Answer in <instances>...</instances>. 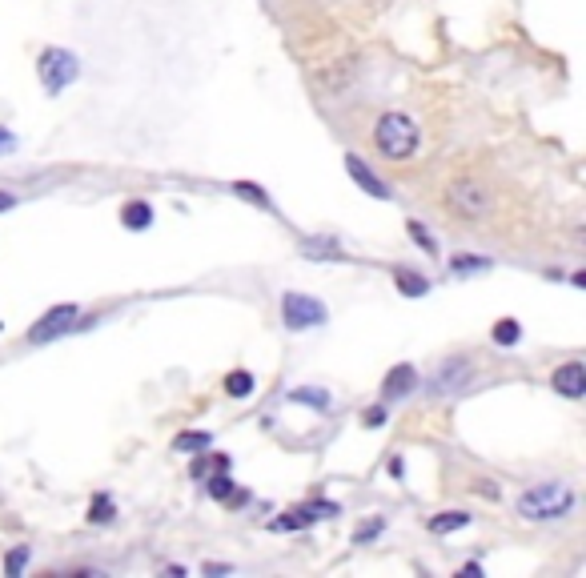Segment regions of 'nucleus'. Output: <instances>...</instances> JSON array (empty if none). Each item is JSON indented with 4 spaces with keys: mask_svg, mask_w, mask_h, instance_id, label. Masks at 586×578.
Wrapping results in <instances>:
<instances>
[{
    "mask_svg": "<svg viewBox=\"0 0 586 578\" xmlns=\"http://www.w3.org/2000/svg\"><path fill=\"white\" fill-rule=\"evenodd\" d=\"M394 281L402 285V294H406V298H422L426 289H430V281H426L422 273H414V269H394Z\"/></svg>",
    "mask_w": 586,
    "mask_h": 578,
    "instance_id": "9b49d317",
    "label": "nucleus"
},
{
    "mask_svg": "<svg viewBox=\"0 0 586 578\" xmlns=\"http://www.w3.org/2000/svg\"><path fill=\"white\" fill-rule=\"evenodd\" d=\"M574 506V490L562 486V482H542L534 490H526L518 498V514L530 518V522H546V518H558Z\"/></svg>",
    "mask_w": 586,
    "mask_h": 578,
    "instance_id": "f03ea898",
    "label": "nucleus"
},
{
    "mask_svg": "<svg viewBox=\"0 0 586 578\" xmlns=\"http://www.w3.org/2000/svg\"><path fill=\"white\" fill-rule=\"evenodd\" d=\"M378 530H382V526H378V522H370V526H362V530H358V534H354V538H358V542H366V538H374V534H378Z\"/></svg>",
    "mask_w": 586,
    "mask_h": 578,
    "instance_id": "b1692460",
    "label": "nucleus"
},
{
    "mask_svg": "<svg viewBox=\"0 0 586 578\" xmlns=\"http://www.w3.org/2000/svg\"><path fill=\"white\" fill-rule=\"evenodd\" d=\"M382 422H386V410H382V406H374V410H366V426H370V430H378Z\"/></svg>",
    "mask_w": 586,
    "mask_h": 578,
    "instance_id": "4be33fe9",
    "label": "nucleus"
},
{
    "mask_svg": "<svg viewBox=\"0 0 586 578\" xmlns=\"http://www.w3.org/2000/svg\"><path fill=\"white\" fill-rule=\"evenodd\" d=\"M121 225H125V229H137V233L149 229V225H153V205H149V201H129V205L121 209Z\"/></svg>",
    "mask_w": 586,
    "mask_h": 578,
    "instance_id": "9d476101",
    "label": "nucleus"
},
{
    "mask_svg": "<svg viewBox=\"0 0 586 578\" xmlns=\"http://www.w3.org/2000/svg\"><path fill=\"white\" fill-rule=\"evenodd\" d=\"M229 490H233V478H225V474H217V478L209 482V494H213V498H229Z\"/></svg>",
    "mask_w": 586,
    "mask_h": 578,
    "instance_id": "412c9836",
    "label": "nucleus"
},
{
    "mask_svg": "<svg viewBox=\"0 0 586 578\" xmlns=\"http://www.w3.org/2000/svg\"><path fill=\"white\" fill-rule=\"evenodd\" d=\"M550 386H554L562 398H582V394H586V366H582V362L558 366L554 378H550Z\"/></svg>",
    "mask_w": 586,
    "mask_h": 578,
    "instance_id": "0eeeda50",
    "label": "nucleus"
},
{
    "mask_svg": "<svg viewBox=\"0 0 586 578\" xmlns=\"http://www.w3.org/2000/svg\"><path fill=\"white\" fill-rule=\"evenodd\" d=\"M374 141H378L382 157L406 161V157H414V149H418V125H414L406 113H386V117H378V125H374Z\"/></svg>",
    "mask_w": 586,
    "mask_h": 578,
    "instance_id": "f257e3e1",
    "label": "nucleus"
},
{
    "mask_svg": "<svg viewBox=\"0 0 586 578\" xmlns=\"http://www.w3.org/2000/svg\"><path fill=\"white\" fill-rule=\"evenodd\" d=\"M418 386V370L414 366H394L386 374V398H406Z\"/></svg>",
    "mask_w": 586,
    "mask_h": 578,
    "instance_id": "1a4fd4ad",
    "label": "nucleus"
},
{
    "mask_svg": "<svg viewBox=\"0 0 586 578\" xmlns=\"http://www.w3.org/2000/svg\"><path fill=\"white\" fill-rule=\"evenodd\" d=\"M113 518V498H97L89 510V522H109Z\"/></svg>",
    "mask_w": 586,
    "mask_h": 578,
    "instance_id": "6ab92c4d",
    "label": "nucleus"
},
{
    "mask_svg": "<svg viewBox=\"0 0 586 578\" xmlns=\"http://www.w3.org/2000/svg\"><path fill=\"white\" fill-rule=\"evenodd\" d=\"M37 73H41L45 89L57 97L65 85H73V81H77V73H81V61H77L69 49H45V53L37 57Z\"/></svg>",
    "mask_w": 586,
    "mask_h": 578,
    "instance_id": "7ed1b4c3",
    "label": "nucleus"
},
{
    "mask_svg": "<svg viewBox=\"0 0 586 578\" xmlns=\"http://www.w3.org/2000/svg\"><path fill=\"white\" fill-rule=\"evenodd\" d=\"M5 149H13V133H9V129H0V153H5Z\"/></svg>",
    "mask_w": 586,
    "mask_h": 578,
    "instance_id": "a878e982",
    "label": "nucleus"
},
{
    "mask_svg": "<svg viewBox=\"0 0 586 578\" xmlns=\"http://www.w3.org/2000/svg\"><path fill=\"white\" fill-rule=\"evenodd\" d=\"M173 450H181V454H205L209 450V434L205 430H185V434L173 438Z\"/></svg>",
    "mask_w": 586,
    "mask_h": 578,
    "instance_id": "f8f14e48",
    "label": "nucleus"
},
{
    "mask_svg": "<svg viewBox=\"0 0 586 578\" xmlns=\"http://www.w3.org/2000/svg\"><path fill=\"white\" fill-rule=\"evenodd\" d=\"M450 209L458 213V217H486L490 213V189L482 185V181H458V185H450Z\"/></svg>",
    "mask_w": 586,
    "mask_h": 578,
    "instance_id": "39448f33",
    "label": "nucleus"
},
{
    "mask_svg": "<svg viewBox=\"0 0 586 578\" xmlns=\"http://www.w3.org/2000/svg\"><path fill=\"white\" fill-rule=\"evenodd\" d=\"M225 394H229V398H249V394H253V374H249V370H233V374L225 378Z\"/></svg>",
    "mask_w": 586,
    "mask_h": 578,
    "instance_id": "4468645a",
    "label": "nucleus"
},
{
    "mask_svg": "<svg viewBox=\"0 0 586 578\" xmlns=\"http://www.w3.org/2000/svg\"><path fill=\"white\" fill-rule=\"evenodd\" d=\"M77 318H81V310L77 306H53L33 330H29V342H53V338H61V334H69L73 326H77Z\"/></svg>",
    "mask_w": 586,
    "mask_h": 578,
    "instance_id": "423d86ee",
    "label": "nucleus"
},
{
    "mask_svg": "<svg viewBox=\"0 0 586 578\" xmlns=\"http://www.w3.org/2000/svg\"><path fill=\"white\" fill-rule=\"evenodd\" d=\"M406 225H410V237H414V241H418L426 253H434V249H438V245H434V237L422 229V221H406Z\"/></svg>",
    "mask_w": 586,
    "mask_h": 578,
    "instance_id": "a211bd4d",
    "label": "nucleus"
},
{
    "mask_svg": "<svg viewBox=\"0 0 586 578\" xmlns=\"http://www.w3.org/2000/svg\"><path fill=\"white\" fill-rule=\"evenodd\" d=\"M450 269H454V273H482V269H490V257H478V253H458V257L450 261Z\"/></svg>",
    "mask_w": 586,
    "mask_h": 578,
    "instance_id": "2eb2a0df",
    "label": "nucleus"
},
{
    "mask_svg": "<svg viewBox=\"0 0 586 578\" xmlns=\"http://www.w3.org/2000/svg\"><path fill=\"white\" fill-rule=\"evenodd\" d=\"M470 522V514H462V510H442L438 518H430V530L434 534H450V530H462Z\"/></svg>",
    "mask_w": 586,
    "mask_h": 578,
    "instance_id": "ddd939ff",
    "label": "nucleus"
},
{
    "mask_svg": "<svg viewBox=\"0 0 586 578\" xmlns=\"http://www.w3.org/2000/svg\"><path fill=\"white\" fill-rule=\"evenodd\" d=\"M281 314H285L289 330H314V326L326 322V306L318 298H306V294H285L281 298Z\"/></svg>",
    "mask_w": 586,
    "mask_h": 578,
    "instance_id": "20e7f679",
    "label": "nucleus"
},
{
    "mask_svg": "<svg viewBox=\"0 0 586 578\" xmlns=\"http://www.w3.org/2000/svg\"><path fill=\"white\" fill-rule=\"evenodd\" d=\"M17 205V197L9 193V189H0V213H5V209H13Z\"/></svg>",
    "mask_w": 586,
    "mask_h": 578,
    "instance_id": "393cba45",
    "label": "nucleus"
},
{
    "mask_svg": "<svg viewBox=\"0 0 586 578\" xmlns=\"http://www.w3.org/2000/svg\"><path fill=\"white\" fill-rule=\"evenodd\" d=\"M237 193H245L249 201H257V205H265V193H261V189H253V185H237Z\"/></svg>",
    "mask_w": 586,
    "mask_h": 578,
    "instance_id": "5701e85b",
    "label": "nucleus"
},
{
    "mask_svg": "<svg viewBox=\"0 0 586 578\" xmlns=\"http://www.w3.org/2000/svg\"><path fill=\"white\" fill-rule=\"evenodd\" d=\"M518 338H522V326H518L514 318H502V322L494 326V342H498V346H514Z\"/></svg>",
    "mask_w": 586,
    "mask_h": 578,
    "instance_id": "dca6fc26",
    "label": "nucleus"
},
{
    "mask_svg": "<svg viewBox=\"0 0 586 578\" xmlns=\"http://www.w3.org/2000/svg\"><path fill=\"white\" fill-rule=\"evenodd\" d=\"M346 169H350V177H354V181H358V185H362L370 197H378V201H386V197H390L386 181H382V177H378V173H374V169H370V165H366L358 153H350V157H346Z\"/></svg>",
    "mask_w": 586,
    "mask_h": 578,
    "instance_id": "6e6552de",
    "label": "nucleus"
},
{
    "mask_svg": "<svg viewBox=\"0 0 586 578\" xmlns=\"http://www.w3.org/2000/svg\"><path fill=\"white\" fill-rule=\"evenodd\" d=\"M25 562H29V550L21 546V550H13V554L5 558V570H9V574H21V570H25Z\"/></svg>",
    "mask_w": 586,
    "mask_h": 578,
    "instance_id": "aec40b11",
    "label": "nucleus"
},
{
    "mask_svg": "<svg viewBox=\"0 0 586 578\" xmlns=\"http://www.w3.org/2000/svg\"><path fill=\"white\" fill-rule=\"evenodd\" d=\"M289 398H293V402H310V406H318V410H326V406H330V398H326L322 390H293Z\"/></svg>",
    "mask_w": 586,
    "mask_h": 578,
    "instance_id": "f3484780",
    "label": "nucleus"
}]
</instances>
